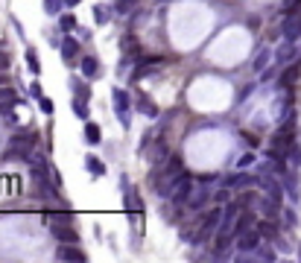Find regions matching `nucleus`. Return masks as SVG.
<instances>
[{
    "mask_svg": "<svg viewBox=\"0 0 301 263\" xmlns=\"http://www.w3.org/2000/svg\"><path fill=\"white\" fill-rule=\"evenodd\" d=\"M111 99H114V114H117V120L129 129V123H132V97H129L123 88H114V91H111Z\"/></svg>",
    "mask_w": 301,
    "mask_h": 263,
    "instance_id": "1",
    "label": "nucleus"
},
{
    "mask_svg": "<svg viewBox=\"0 0 301 263\" xmlns=\"http://www.w3.org/2000/svg\"><path fill=\"white\" fill-rule=\"evenodd\" d=\"M9 152L27 158V155L33 152V134H30V132H18V134H12V137H9Z\"/></svg>",
    "mask_w": 301,
    "mask_h": 263,
    "instance_id": "2",
    "label": "nucleus"
},
{
    "mask_svg": "<svg viewBox=\"0 0 301 263\" xmlns=\"http://www.w3.org/2000/svg\"><path fill=\"white\" fill-rule=\"evenodd\" d=\"M190 190H193V178H190L187 173H181V175L175 178L172 190H170V202H175V205L187 202V196H190Z\"/></svg>",
    "mask_w": 301,
    "mask_h": 263,
    "instance_id": "3",
    "label": "nucleus"
},
{
    "mask_svg": "<svg viewBox=\"0 0 301 263\" xmlns=\"http://www.w3.org/2000/svg\"><path fill=\"white\" fill-rule=\"evenodd\" d=\"M260 231L258 228H246V231H240L237 234V243H234V249H240V252H246V255H252L258 246H260Z\"/></svg>",
    "mask_w": 301,
    "mask_h": 263,
    "instance_id": "4",
    "label": "nucleus"
},
{
    "mask_svg": "<svg viewBox=\"0 0 301 263\" xmlns=\"http://www.w3.org/2000/svg\"><path fill=\"white\" fill-rule=\"evenodd\" d=\"M240 205V202H237ZM237 205H228L225 211H222V222H219V228H216V234H225V237H231V234H237Z\"/></svg>",
    "mask_w": 301,
    "mask_h": 263,
    "instance_id": "5",
    "label": "nucleus"
},
{
    "mask_svg": "<svg viewBox=\"0 0 301 263\" xmlns=\"http://www.w3.org/2000/svg\"><path fill=\"white\" fill-rule=\"evenodd\" d=\"M208 199H214V196H211V193H208V181H205V178H202L199 184H196V187H193V190H190V196H187V205H190V208H193V211H202V208H205V202H208Z\"/></svg>",
    "mask_w": 301,
    "mask_h": 263,
    "instance_id": "6",
    "label": "nucleus"
},
{
    "mask_svg": "<svg viewBox=\"0 0 301 263\" xmlns=\"http://www.w3.org/2000/svg\"><path fill=\"white\" fill-rule=\"evenodd\" d=\"M50 231H53V237H56L59 243H79V234H76V228H73L70 222H53Z\"/></svg>",
    "mask_w": 301,
    "mask_h": 263,
    "instance_id": "7",
    "label": "nucleus"
},
{
    "mask_svg": "<svg viewBox=\"0 0 301 263\" xmlns=\"http://www.w3.org/2000/svg\"><path fill=\"white\" fill-rule=\"evenodd\" d=\"M284 38L287 41H299L301 38V15L299 12H290L287 21H284Z\"/></svg>",
    "mask_w": 301,
    "mask_h": 263,
    "instance_id": "8",
    "label": "nucleus"
},
{
    "mask_svg": "<svg viewBox=\"0 0 301 263\" xmlns=\"http://www.w3.org/2000/svg\"><path fill=\"white\" fill-rule=\"evenodd\" d=\"M56 258H59V261L82 263V261H85V252L79 249V243H62V246H59V252H56Z\"/></svg>",
    "mask_w": 301,
    "mask_h": 263,
    "instance_id": "9",
    "label": "nucleus"
},
{
    "mask_svg": "<svg viewBox=\"0 0 301 263\" xmlns=\"http://www.w3.org/2000/svg\"><path fill=\"white\" fill-rule=\"evenodd\" d=\"M296 56H299L296 41H287V38H284V44H281L278 53H275V62H278V65H287V62H296Z\"/></svg>",
    "mask_w": 301,
    "mask_h": 263,
    "instance_id": "10",
    "label": "nucleus"
},
{
    "mask_svg": "<svg viewBox=\"0 0 301 263\" xmlns=\"http://www.w3.org/2000/svg\"><path fill=\"white\" fill-rule=\"evenodd\" d=\"M76 56H79V41L76 38H62V59L67 65H73Z\"/></svg>",
    "mask_w": 301,
    "mask_h": 263,
    "instance_id": "11",
    "label": "nucleus"
},
{
    "mask_svg": "<svg viewBox=\"0 0 301 263\" xmlns=\"http://www.w3.org/2000/svg\"><path fill=\"white\" fill-rule=\"evenodd\" d=\"M79 67H82V76H85V79H94V76L100 73V65H97V59H91V56H85V59L79 62Z\"/></svg>",
    "mask_w": 301,
    "mask_h": 263,
    "instance_id": "12",
    "label": "nucleus"
},
{
    "mask_svg": "<svg viewBox=\"0 0 301 263\" xmlns=\"http://www.w3.org/2000/svg\"><path fill=\"white\" fill-rule=\"evenodd\" d=\"M108 21H111V6H108V3H97V6H94V24H108Z\"/></svg>",
    "mask_w": 301,
    "mask_h": 263,
    "instance_id": "13",
    "label": "nucleus"
},
{
    "mask_svg": "<svg viewBox=\"0 0 301 263\" xmlns=\"http://www.w3.org/2000/svg\"><path fill=\"white\" fill-rule=\"evenodd\" d=\"M70 108H73V114H76L79 120H88V99H85V97H76V94H73Z\"/></svg>",
    "mask_w": 301,
    "mask_h": 263,
    "instance_id": "14",
    "label": "nucleus"
},
{
    "mask_svg": "<svg viewBox=\"0 0 301 263\" xmlns=\"http://www.w3.org/2000/svg\"><path fill=\"white\" fill-rule=\"evenodd\" d=\"M249 184H252V175H246V173H234L225 178V187H249Z\"/></svg>",
    "mask_w": 301,
    "mask_h": 263,
    "instance_id": "15",
    "label": "nucleus"
},
{
    "mask_svg": "<svg viewBox=\"0 0 301 263\" xmlns=\"http://www.w3.org/2000/svg\"><path fill=\"white\" fill-rule=\"evenodd\" d=\"M137 111H140L143 117H158V108H155V102H152V99H146V97L137 99Z\"/></svg>",
    "mask_w": 301,
    "mask_h": 263,
    "instance_id": "16",
    "label": "nucleus"
},
{
    "mask_svg": "<svg viewBox=\"0 0 301 263\" xmlns=\"http://www.w3.org/2000/svg\"><path fill=\"white\" fill-rule=\"evenodd\" d=\"M85 167H88V173H91V175H105V164H102L100 158H94V155H88V158H85Z\"/></svg>",
    "mask_w": 301,
    "mask_h": 263,
    "instance_id": "17",
    "label": "nucleus"
},
{
    "mask_svg": "<svg viewBox=\"0 0 301 263\" xmlns=\"http://www.w3.org/2000/svg\"><path fill=\"white\" fill-rule=\"evenodd\" d=\"M85 140H88V143H100L102 140V132H100L97 123H85Z\"/></svg>",
    "mask_w": 301,
    "mask_h": 263,
    "instance_id": "18",
    "label": "nucleus"
},
{
    "mask_svg": "<svg viewBox=\"0 0 301 263\" xmlns=\"http://www.w3.org/2000/svg\"><path fill=\"white\" fill-rule=\"evenodd\" d=\"M296 76H299V65H290V70L281 73V88H290L296 82Z\"/></svg>",
    "mask_w": 301,
    "mask_h": 263,
    "instance_id": "19",
    "label": "nucleus"
},
{
    "mask_svg": "<svg viewBox=\"0 0 301 263\" xmlns=\"http://www.w3.org/2000/svg\"><path fill=\"white\" fill-rule=\"evenodd\" d=\"M27 67H30V73H35V76L41 73V62H38V53H35L33 47L27 50Z\"/></svg>",
    "mask_w": 301,
    "mask_h": 263,
    "instance_id": "20",
    "label": "nucleus"
},
{
    "mask_svg": "<svg viewBox=\"0 0 301 263\" xmlns=\"http://www.w3.org/2000/svg\"><path fill=\"white\" fill-rule=\"evenodd\" d=\"M59 27H62V33H73L76 30V18L73 15H59Z\"/></svg>",
    "mask_w": 301,
    "mask_h": 263,
    "instance_id": "21",
    "label": "nucleus"
},
{
    "mask_svg": "<svg viewBox=\"0 0 301 263\" xmlns=\"http://www.w3.org/2000/svg\"><path fill=\"white\" fill-rule=\"evenodd\" d=\"M70 85H73V94H76V97H91V91H88V85H85V79H73V82H70Z\"/></svg>",
    "mask_w": 301,
    "mask_h": 263,
    "instance_id": "22",
    "label": "nucleus"
},
{
    "mask_svg": "<svg viewBox=\"0 0 301 263\" xmlns=\"http://www.w3.org/2000/svg\"><path fill=\"white\" fill-rule=\"evenodd\" d=\"M269 56H272L269 50H260V53L255 56V70H258V73H263V67L269 65Z\"/></svg>",
    "mask_w": 301,
    "mask_h": 263,
    "instance_id": "23",
    "label": "nucleus"
},
{
    "mask_svg": "<svg viewBox=\"0 0 301 263\" xmlns=\"http://www.w3.org/2000/svg\"><path fill=\"white\" fill-rule=\"evenodd\" d=\"M62 6H65V0H44L47 15H59V12H62Z\"/></svg>",
    "mask_w": 301,
    "mask_h": 263,
    "instance_id": "24",
    "label": "nucleus"
},
{
    "mask_svg": "<svg viewBox=\"0 0 301 263\" xmlns=\"http://www.w3.org/2000/svg\"><path fill=\"white\" fill-rule=\"evenodd\" d=\"M258 231H260L263 237H275V222H272V219H266V222L260 219V222H258Z\"/></svg>",
    "mask_w": 301,
    "mask_h": 263,
    "instance_id": "25",
    "label": "nucleus"
},
{
    "mask_svg": "<svg viewBox=\"0 0 301 263\" xmlns=\"http://www.w3.org/2000/svg\"><path fill=\"white\" fill-rule=\"evenodd\" d=\"M15 91H12V88H9V82H6V85H0V102H15Z\"/></svg>",
    "mask_w": 301,
    "mask_h": 263,
    "instance_id": "26",
    "label": "nucleus"
},
{
    "mask_svg": "<svg viewBox=\"0 0 301 263\" xmlns=\"http://www.w3.org/2000/svg\"><path fill=\"white\" fill-rule=\"evenodd\" d=\"M114 9H117L120 15H129V12L134 9V0H117V3H114Z\"/></svg>",
    "mask_w": 301,
    "mask_h": 263,
    "instance_id": "27",
    "label": "nucleus"
},
{
    "mask_svg": "<svg viewBox=\"0 0 301 263\" xmlns=\"http://www.w3.org/2000/svg\"><path fill=\"white\" fill-rule=\"evenodd\" d=\"M255 258H258V261H275V252H269L266 246H258V249H255Z\"/></svg>",
    "mask_w": 301,
    "mask_h": 263,
    "instance_id": "28",
    "label": "nucleus"
},
{
    "mask_svg": "<svg viewBox=\"0 0 301 263\" xmlns=\"http://www.w3.org/2000/svg\"><path fill=\"white\" fill-rule=\"evenodd\" d=\"M30 167H47V161H44V155H38V152H30L27 158H24Z\"/></svg>",
    "mask_w": 301,
    "mask_h": 263,
    "instance_id": "29",
    "label": "nucleus"
},
{
    "mask_svg": "<svg viewBox=\"0 0 301 263\" xmlns=\"http://www.w3.org/2000/svg\"><path fill=\"white\" fill-rule=\"evenodd\" d=\"M38 108H41L44 114H53V111H56V105H53V99H47V97H41V99H38Z\"/></svg>",
    "mask_w": 301,
    "mask_h": 263,
    "instance_id": "30",
    "label": "nucleus"
},
{
    "mask_svg": "<svg viewBox=\"0 0 301 263\" xmlns=\"http://www.w3.org/2000/svg\"><path fill=\"white\" fill-rule=\"evenodd\" d=\"M70 219H73V217H70V214H65V211H59V214L47 217V222H50V225H53V222H70Z\"/></svg>",
    "mask_w": 301,
    "mask_h": 263,
    "instance_id": "31",
    "label": "nucleus"
},
{
    "mask_svg": "<svg viewBox=\"0 0 301 263\" xmlns=\"http://www.w3.org/2000/svg\"><path fill=\"white\" fill-rule=\"evenodd\" d=\"M290 161H293V167H301V146H293V152H290Z\"/></svg>",
    "mask_w": 301,
    "mask_h": 263,
    "instance_id": "32",
    "label": "nucleus"
},
{
    "mask_svg": "<svg viewBox=\"0 0 301 263\" xmlns=\"http://www.w3.org/2000/svg\"><path fill=\"white\" fill-rule=\"evenodd\" d=\"M214 202H216V205H225V202H228V190H225V187L216 190V193H214Z\"/></svg>",
    "mask_w": 301,
    "mask_h": 263,
    "instance_id": "33",
    "label": "nucleus"
},
{
    "mask_svg": "<svg viewBox=\"0 0 301 263\" xmlns=\"http://www.w3.org/2000/svg\"><path fill=\"white\" fill-rule=\"evenodd\" d=\"M0 70H9V53L3 50V44H0Z\"/></svg>",
    "mask_w": 301,
    "mask_h": 263,
    "instance_id": "34",
    "label": "nucleus"
},
{
    "mask_svg": "<svg viewBox=\"0 0 301 263\" xmlns=\"http://www.w3.org/2000/svg\"><path fill=\"white\" fill-rule=\"evenodd\" d=\"M30 94H33L35 99H41V97H44V94H41V85H38V82H33V85H30Z\"/></svg>",
    "mask_w": 301,
    "mask_h": 263,
    "instance_id": "35",
    "label": "nucleus"
},
{
    "mask_svg": "<svg viewBox=\"0 0 301 263\" xmlns=\"http://www.w3.org/2000/svg\"><path fill=\"white\" fill-rule=\"evenodd\" d=\"M301 0H284V9H287V12H296V6H299Z\"/></svg>",
    "mask_w": 301,
    "mask_h": 263,
    "instance_id": "36",
    "label": "nucleus"
},
{
    "mask_svg": "<svg viewBox=\"0 0 301 263\" xmlns=\"http://www.w3.org/2000/svg\"><path fill=\"white\" fill-rule=\"evenodd\" d=\"M252 161H255V155H243V158L237 161V167H249V164H252Z\"/></svg>",
    "mask_w": 301,
    "mask_h": 263,
    "instance_id": "37",
    "label": "nucleus"
},
{
    "mask_svg": "<svg viewBox=\"0 0 301 263\" xmlns=\"http://www.w3.org/2000/svg\"><path fill=\"white\" fill-rule=\"evenodd\" d=\"M284 219H287V222H290V225H296V222H299V219H296V214H293V211H284Z\"/></svg>",
    "mask_w": 301,
    "mask_h": 263,
    "instance_id": "38",
    "label": "nucleus"
},
{
    "mask_svg": "<svg viewBox=\"0 0 301 263\" xmlns=\"http://www.w3.org/2000/svg\"><path fill=\"white\" fill-rule=\"evenodd\" d=\"M9 79H6V70H0V85H6Z\"/></svg>",
    "mask_w": 301,
    "mask_h": 263,
    "instance_id": "39",
    "label": "nucleus"
},
{
    "mask_svg": "<svg viewBox=\"0 0 301 263\" xmlns=\"http://www.w3.org/2000/svg\"><path fill=\"white\" fill-rule=\"evenodd\" d=\"M67 6H79V0H65Z\"/></svg>",
    "mask_w": 301,
    "mask_h": 263,
    "instance_id": "40",
    "label": "nucleus"
}]
</instances>
